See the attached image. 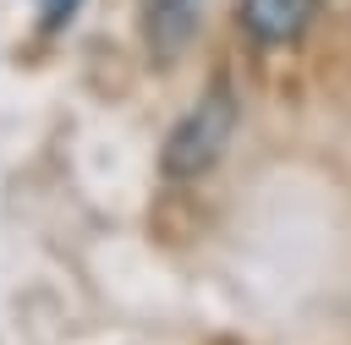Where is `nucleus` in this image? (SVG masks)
I'll return each instance as SVG.
<instances>
[{
    "mask_svg": "<svg viewBox=\"0 0 351 345\" xmlns=\"http://www.w3.org/2000/svg\"><path fill=\"white\" fill-rule=\"evenodd\" d=\"M82 0H38V11H44V27H60L71 11H77Z\"/></svg>",
    "mask_w": 351,
    "mask_h": 345,
    "instance_id": "4",
    "label": "nucleus"
},
{
    "mask_svg": "<svg viewBox=\"0 0 351 345\" xmlns=\"http://www.w3.org/2000/svg\"><path fill=\"white\" fill-rule=\"evenodd\" d=\"M318 0H241V27L252 44H291Z\"/></svg>",
    "mask_w": 351,
    "mask_h": 345,
    "instance_id": "2",
    "label": "nucleus"
},
{
    "mask_svg": "<svg viewBox=\"0 0 351 345\" xmlns=\"http://www.w3.org/2000/svg\"><path fill=\"white\" fill-rule=\"evenodd\" d=\"M203 16V0H143V33L154 44V55H181L192 27Z\"/></svg>",
    "mask_w": 351,
    "mask_h": 345,
    "instance_id": "3",
    "label": "nucleus"
},
{
    "mask_svg": "<svg viewBox=\"0 0 351 345\" xmlns=\"http://www.w3.org/2000/svg\"><path fill=\"white\" fill-rule=\"evenodd\" d=\"M230 126H236V99H230L225 88L203 93V99L176 120V131L165 137V175H170V181H197V175H208V170L219 164L225 142H230Z\"/></svg>",
    "mask_w": 351,
    "mask_h": 345,
    "instance_id": "1",
    "label": "nucleus"
}]
</instances>
